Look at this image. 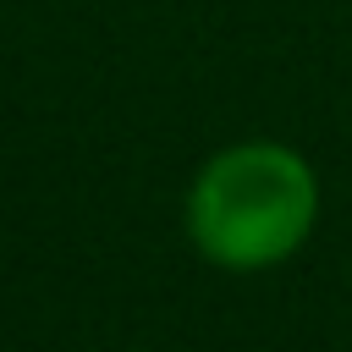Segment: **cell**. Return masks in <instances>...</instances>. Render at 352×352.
<instances>
[{
    "label": "cell",
    "mask_w": 352,
    "mask_h": 352,
    "mask_svg": "<svg viewBox=\"0 0 352 352\" xmlns=\"http://www.w3.org/2000/svg\"><path fill=\"white\" fill-rule=\"evenodd\" d=\"M319 214V182L280 143H236L204 165L187 198L192 242L226 270H270L302 248Z\"/></svg>",
    "instance_id": "obj_1"
}]
</instances>
